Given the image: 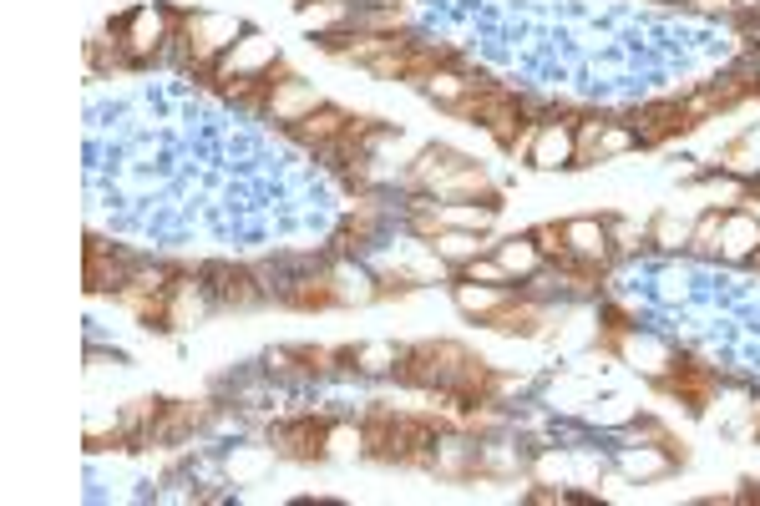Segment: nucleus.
<instances>
[{
  "label": "nucleus",
  "instance_id": "nucleus-26",
  "mask_svg": "<svg viewBox=\"0 0 760 506\" xmlns=\"http://www.w3.org/2000/svg\"><path fill=\"white\" fill-rule=\"evenodd\" d=\"M462 279H472V284H507V269H502V259H497V264L467 259V264H462Z\"/></svg>",
  "mask_w": 760,
  "mask_h": 506
},
{
  "label": "nucleus",
  "instance_id": "nucleus-24",
  "mask_svg": "<svg viewBox=\"0 0 760 506\" xmlns=\"http://www.w3.org/2000/svg\"><path fill=\"white\" fill-rule=\"evenodd\" d=\"M360 370H396V355L401 350H391V345H360V350H345Z\"/></svg>",
  "mask_w": 760,
  "mask_h": 506
},
{
  "label": "nucleus",
  "instance_id": "nucleus-32",
  "mask_svg": "<svg viewBox=\"0 0 760 506\" xmlns=\"http://www.w3.org/2000/svg\"><path fill=\"white\" fill-rule=\"evenodd\" d=\"M755 431H760V410H755Z\"/></svg>",
  "mask_w": 760,
  "mask_h": 506
},
{
  "label": "nucleus",
  "instance_id": "nucleus-22",
  "mask_svg": "<svg viewBox=\"0 0 760 506\" xmlns=\"http://www.w3.org/2000/svg\"><path fill=\"white\" fill-rule=\"evenodd\" d=\"M497 259H502V269H507V274H532L543 253H538V243H532V238H512V243H502Z\"/></svg>",
  "mask_w": 760,
  "mask_h": 506
},
{
  "label": "nucleus",
  "instance_id": "nucleus-31",
  "mask_svg": "<svg viewBox=\"0 0 760 506\" xmlns=\"http://www.w3.org/2000/svg\"><path fill=\"white\" fill-rule=\"evenodd\" d=\"M700 6H725V0H700Z\"/></svg>",
  "mask_w": 760,
  "mask_h": 506
},
{
  "label": "nucleus",
  "instance_id": "nucleus-1",
  "mask_svg": "<svg viewBox=\"0 0 760 506\" xmlns=\"http://www.w3.org/2000/svg\"><path fill=\"white\" fill-rule=\"evenodd\" d=\"M467 365H472V355H467L462 345H446V340H436V345H411V350L396 355V380L446 390Z\"/></svg>",
  "mask_w": 760,
  "mask_h": 506
},
{
  "label": "nucleus",
  "instance_id": "nucleus-13",
  "mask_svg": "<svg viewBox=\"0 0 760 506\" xmlns=\"http://www.w3.org/2000/svg\"><path fill=\"white\" fill-rule=\"evenodd\" d=\"M659 390L684 395V400H690V410H705V400H710V370H700V365H679L674 375H659Z\"/></svg>",
  "mask_w": 760,
  "mask_h": 506
},
{
  "label": "nucleus",
  "instance_id": "nucleus-6",
  "mask_svg": "<svg viewBox=\"0 0 760 506\" xmlns=\"http://www.w3.org/2000/svg\"><path fill=\"white\" fill-rule=\"evenodd\" d=\"M208 279H213V284H203V289H208V294H213V304H223V309H249V304H259V299H264V289L254 284V274H249V269L213 264V269H208Z\"/></svg>",
  "mask_w": 760,
  "mask_h": 506
},
{
  "label": "nucleus",
  "instance_id": "nucleus-30",
  "mask_svg": "<svg viewBox=\"0 0 760 506\" xmlns=\"http://www.w3.org/2000/svg\"><path fill=\"white\" fill-rule=\"evenodd\" d=\"M750 264H755V269H760V248H755V253H750Z\"/></svg>",
  "mask_w": 760,
  "mask_h": 506
},
{
  "label": "nucleus",
  "instance_id": "nucleus-15",
  "mask_svg": "<svg viewBox=\"0 0 760 506\" xmlns=\"http://www.w3.org/2000/svg\"><path fill=\"white\" fill-rule=\"evenodd\" d=\"M568 248L578 253V259L598 264L603 253H608V228L593 223V218H578V223H568Z\"/></svg>",
  "mask_w": 760,
  "mask_h": 506
},
{
  "label": "nucleus",
  "instance_id": "nucleus-16",
  "mask_svg": "<svg viewBox=\"0 0 760 506\" xmlns=\"http://www.w3.org/2000/svg\"><path fill=\"white\" fill-rule=\"evenodd\" d=\"M436 198H487V203H497V193H492V183H487V173L477 162H467L456 178H446L441 188H436Z\"/></svg>",
  "mask_w": 760,
  "mask_h": 506
},
{
  "label": "nucleus",
  "instance_id": "nucleus-7",
  "mask_svg": "<svg viewBox=\"0 0 760 506\" xmlns=\"http://www.w3.org/2000/svg\"><path fill=\"white\" fill-rule=\"evenodd\" d=\"M527 162L543 167V173H553V167H573V122H543L538 137H532Z\"/></svg>",
  "mask_w": 760,
  "mask_h": 506
},
{
  "label": "nucleus",
  "instance_id": "nucleus-19",
  "mask_svg": "<svg viewBox=\"0 0 760 506\" xmlns=\"http://www.w3.org/2000/svg\"><path fill=\"white\" fill-rule=\"evenodd\" d=\"M431 248L441 253V259H477L487 243H482L472 228H441V233L431 238Z\"/></svg>",
  "mask_w": 760,
  "mask_h": 506
},
{
  "label": "nucleus",
  "instance_id": "nucleus-17",
  "mask_svg": "<svg viewBox=\"0 0 760 506\" xmlns=\"http://www.w3.org/2000/svg\"><path fill=\"white\" fill-rule=\"evenodd\" d=\"M512 294H507V284H456V304H462L467 314H477V319H487L497 304H507Z\"/></svg>",
  "mask_w": 760,
  "mask_h": 506
},
{
  "label": "nucleus",
  "instance_id": "nucleus-27",
  "mask_svg": "<svg viewBox=\"0 0 760 506\" xmlns=\"http://www.w3.org/2000/svg\"><path fill=\"white\" fill-rule=\"evenodd\" d=\"M664 466H669V456H649V451H644V446H639V451H629V456H624V471H629V476H659V471H664Z\"/></svg>",
  "mask_w": 760,
  "mask_h": 506
},
{
  "label": "nucleus",
  "instance_id": "nucleus-3",
  "mask_svg": "<svg viewBox=\"0 0 760 506\" xmlns=\"http://www.w3.org/2000/svg\"><path fill=\"white\" fill-rule=\"evenodd\" d=\"M168 26H178L173 11H152V6H137L117 21V36L127 41V61H147V56H158Z\"/></svg>",
  "mask_w": 760,
  "mask_h": 506
},
{
  "label": "nucleus",
  "instance_id": "nucleus-4",
  "mask_svg": "<svg viewBox=\"0 0 760 506\" xmlns=\"http://www.w3.org/2000/svg\"><path fill=\"white\" fill-rule=\"evenodd\" d=\"M330 431L335 426H325V420H315V415H294V420H284V426L274 431V446L284 456H294V461H320V456H330Z\"/></svg>",
  "mask_w": 760,
  "mask_h": 506
},
{
  "label": "nucleus",
  "instance_id": "nucleus-20",
  "mask_svg": "<svg viewBox=\"0 0 760 506\" xmlns=\"http://www.w3.org/2000/svg\"><path fill=\"white\" fill-rule=\"evenodd\" d=\"M421 87H426V97L436 102V107H446V112H456V102H462L472 87H477V81H462V76H456V71H436L431 81H421Z\"/></svg>",
  "mask_w": 760,
  "mask_h": 506
},
{
  "label": "nucleus",
  "instance_id": "nucleus-23",
  "mask_svg": "<svg viewBox=\"0 0 760 506\" xmlns=\"http://www.w3.org/2000/svg\"><path fill=\"white\" fill-rule=\"evenodd\" d=\"M532 243H538L543 259H573V248H568V223H538L532 228Z\"/></svg>",
  "mask_w": 760,
  "mask_h": 506
},
{
  "label": "nucleus",
  "instance_id": "nucleus-18",
  "mask_svg": "<svg viewBox=\"0 0 760 506\" xmlns=\"http://www.w3.org/2000/svg\"><path fill=\"white\" fill-rule=\"evenodd\" d=\"M284 304H294V309H330V304H340V294H335V279H299L294 289H284Z\"/></svg>",
  "mask_w": 760,
  "mask_h": 506
},
{
  "label": "nucleus",
  "instance_id": "nucleus-21",
  "mask_svg": "<svg viewBox=\"0 0 760 506\" xmlns=\"http://www.w3.org/2000/svg\"><path fill=\"white\" fill-rule=\"evenodd\" d=\"M492 218H497V203H487V208H436L441 228H472V233H482V228H492Z\"/></svg>",
  "mask_w": 760,
  "mask_h": 506
},
{
  "label": "nucleus",
  "instance_id": "nucleus-2",
  "mask_svg": "<svg viewBox=\"0 0 760 506\" xmlns=\"http://www.w3.org/2000/svg\"><path fill=\"white\" fill-rule=\"evenodd\" d=\"M234 36H239V21H228V16H208V11L178 16V41H183L188 61H198L203 71L223 61V51L234 46Z\"/></svg>",
  "mask_w": 760,
  "mask_h": 506
},
{
  "label": "nucleus",
  "instance_id": "nucleus-25",
  "mask_svg": "<svg viewBox=\"0 0 760 506\" xmlns=\"http://www.w3.org/2000/svg\"><path fill=\"white\" fill-rule=\"evenodd\" d=\"M720 228H725V213L710 208V213L690 228V243H695V248H720Z\"/></svg>",
  "mask_w": 760,
  "mask_h": 506
},
{
  "label": "nucleus",
  "instance_id": "nucleus-10",
  "mask_svg": "<svg viewBox=\"0 0 760 506\" xmlns=\"http://www.w3.org/2000/svg\"><path fill=\"white\" fill-rule=\"evenodd\" d=\"M320 107V97L304 87V81H294V76H284V81H274V92H269V112H274V122H299V117H310Z\"/></svg>",
  "mask_w": 760,
  "mask_h": 506
},
{
  "label": "nucleus",
  "instance_id": "nucleus-12",
  "mask_svg": "<svg viewBox=\"0 0 760 506\" xmlns=\"http://www.w3.org/2000/svg\"><path fill=\"white\" fill-rule=\"evenodd\" d=\"M127 279H132V274H127V264L117 259V253L107 259V243H102V238H92V243H87V289H92V294H102V289H112V294H117Z\"/></svg>",
  "mask_w": 760,
  "mask_h": 506
},
{
  "label": "nucleus",
  "instance_id": "nucleus-11",
  "mask_svg": "<svg viewBox=\"0 0 760 506\" xmlns=\"http://www.w3.org/2000/svg\"><path fill=\"white\" fill-rule=\"evenodd\" d=\"M482 324L497 329V334H538V329H543V309L532 304V299H507V304H497Z\"/></svg>",
  "mask_w": 760,
  "mask_h": 506
},
{
  "label": "nucleus",
  "instance_id": "nucleus-14",
  "mask_svg": "<svg viewBox=\"0 0 760 506\" xmlns=\"http://www.w3.org/2000/svg\"><path fill=\"white\" fill-rule=\"evenodd\" d=\"M755 248H760V223L740 218V213H725V228H720V253L725 259H750Z\"/></svg>",
  "mask_w": 760,
  "mask_h": 506
},
{
  "label": "nucleus",
  "instance_id": "nucleus-9",
  "mask_svg": "<svg viewBox=\"0 0 760 506\" xmlns=\"http://www.w3.org/2000/svg\"><path fill=\"white\" fill-rule=\"evenodd\" d=\"M345 127H350V117H345L340 107H315L310 117L289 122V132H294L299 142H310V147H335V142L345 137Z\"/></svg>",
  "mask_w": 760,
  "mask_h": 506
},
{
  "label": "nucleus",
  "instance_id": "nucleus-28",
  "mask_svg": "<svg viewBox=\"0 0 760 506\" xmlns=\"http://www.w3.org/2000/svg\"><path fill=\"white\" fill-rule=\"evenodd\" d=\"M340 16H345V6H335V0H315V6H304V11H299V21H304V26H335Z\"/></svg>",
  "mask_w": 760,
  "mask_h": 506
},
{
  "label": "nucleus",
  "instance_id": "nucleus-29",
  "mask_svg": "<svg viewBox=\"0 0 760 506\" xmlns=\"http://www.w3.org/2000/svg\"><path fill=\"white\" fill-rule=\"evenodd\" d=\"M629 142H634V132H603V142H598V157H614V152H629Z\"/></svg>",
  "mask_w": 760,
  "mask_h": 506
},
{
  "label": "nucleus",
  "instance_id": "nucleus-5",
  "mask_svg": "<svg viewBox=\"0 0 760 506\" xmlns=\"http://www.w3.org/2000/svg\"><path fill=\"white\" fill-rule=\"evenodd\" d=\"M690 127H695V117H690V107H684V102H649V107H639V117H634V137H639L644 147H664L669 137L690 132Z\"/></svg>",
  "mask_w": 760,
  "mask_h": 506
},
{
  "label": "nucleus",
  "instance_id": "nucleus-8",
  "mask_svg": "<svg viewBox=\"0 0 760 506\" xmlns=\"http://www.w3.org/2000/svg\"><path fill=\"white\" fill-rule=\"evenodd\" d=\"M467 167V157L456 152V147H426L421 157H416V167H411V188H421V193H436L446 178H456Z\"/></svg>",
  "mask_w": 760,
  "mask_h": 506
}]
</instances>
